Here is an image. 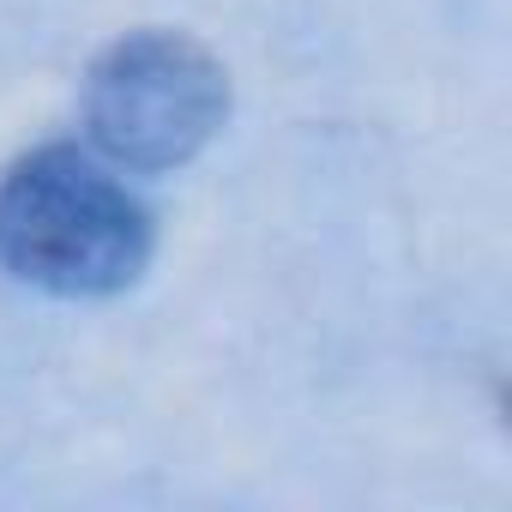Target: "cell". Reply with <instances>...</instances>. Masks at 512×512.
I'll list each match as a JSON object with an SVG mask.
<instances>
[{
  "label": "cell",
  "mask_w": 512,
  "mask_h": 512,
  "mask_svg": "<svg viewBox=\"0 0 512 512\" xmlns=\"http://www.w3.org/2000/svg\"><path fill=\"white\" fill-rule=\"evenodd\" d=\"M151 260V211L91 157L49 145L0 175V266L55 296L127 290Z\"/></svg>",
  "instance_id": "1"
},
{
  "label": "cell",
  "mask_w": 512,
  "mask_h": 512,
  "mask_svg": "<svg viewBox=\"0 0 512 512\" xmlns=\"http://www.w3.org/2000/svg\"><path fill=\"white\" fill-rule=\"evenodd\" d=\"M223 109V67L175 31L121 37L85 79V127L127 169L187 163L223 127Z\"/></svg>",
  "instance_id": "2"
}]
</instances>
